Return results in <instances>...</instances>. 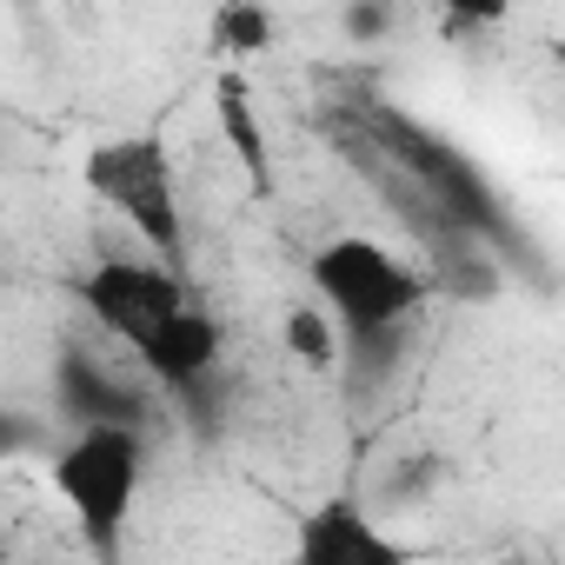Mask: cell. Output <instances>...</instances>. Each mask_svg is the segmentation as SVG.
Instances as JSON below:
<instances>
[{"instance_id":"52a82bcc","label":"cell","mask_w":565,"mask_h":565,"mask_svg":"<svg viewBox=\"0 0 565 565\" xmlns=\"http://www.w3.org/2000/svg\"><path fill=\"white\" fill-rule=\"evenodd\" d=\"M220 347H226V327L193 300L186 313H173L140 353H134V366L147 373V380H160V386H173V393H193L213 366H220Z\"/></svg>"},{"instance_id":"30bf717a","label":"cell","mask_w":565,"mask_h":565,"mask_svg":"<svg viewBox=\"0 0 565 565\" xmlns=\"http://www.w3.org/2000/svg\"><path fill=\"white\" fill-rule=\"evenodd\" d=\"M213 47L220 54H266L273 47V14L266 8H220L213 14Z\"/></svg>"},{"instance_id":"277c9868","label":"cell","mask_w":565,"mask_h":565,"mask_svg":"<svg viewBox=\"0 0 565 565\" xmlns=\"http://www.w3.org/2000/svg\"><path fill=\"white\" fill-rule=\"evenodd\" d=\"M74 300H81L87 320H94L100 333H114L127 353H140L173 313L193 307L186 279H180L173 266H160V259H100V266H87V273L74 279Z\"/></svg>"},{"instance_id":"ba28073f","label":"cell","mask_w":565,"mask_h":565,"mask_svg":"<svg viewBox=\"0 0 565 565\" xmlns=\"http://www.w3.org/2000/svg\"><path fill=\"white\" fill-rule=\"evenodd\" d=\"M213 114H220V140L233 147L246 186H253V193H273V153H266V127H259V107H253L246 74L226 67V74L213 81Z\"/></svg>"},{"instance_id":"3957f363","label":"cell","mask_w":565,"mask_h":565,"mask_svg":"<svg viewBox=\"0 0 565 565\" xmlns=\"http://www.w3.org/2000/svg\"><path fill=\"white\" fill-rule=\"evenodd\" d=\"M140 459L147 446L134 426H87L54 452V492L94 545H114L127 532L140 499Z\"/></svg>"},{"instance_id":"8992f818","label":"cell","mask_w":565,"mask_h":565,"mask_svg":"<svg viewBox=\"0 0 565 565\" xmlns=\"http://www.w3.org/2000/svg\"><path fill=\"white\" fill-rule=\"evenodd\" d=\"M54 399H61V413L74 419V433H87V426H134L140 433V419H147V393L140 386H127L114 366H100L94 353H61V366H54Z\"/></svg>"},{"instance_id":"8fae6325","label":"cell","mask_w":565,"mask_h":565,"mask_svg":"<svg viewBox=\"0 0 565 565\" xmlns=\"http://www.w3.org/2000/svg\"><path fill=\"white\" fill-rule=\"evenodd\" d=\"M393 28V8H347V34L353 41H380Z\"/></svg>"},{"instance_id":"7a4b0ae2","label":"cell","mask_w":565,"mask_h":565,"mask_svg":"<svg viewBox=\"0 0 565 565\" xmlns=\"http://www.w3.org/2000/svg\"><path fill=\"white\" fill-rule=\"evenodd\" d=\"M81 180L100 206H114L147 246L160 266H186V213H180V180H173V160L160 140L147 134H127V140H100L87 160H81Z\"/></svg>"},{"instance_id":"9c48e42d","label":"cell","mask_w":565,"mask_h":565,"mask_svg":"<svg viewBox=\"0 0 565 565\" xmlns=\"http://www.w3.org/2000/svg\"><path fill=\"white\" fill-rule=\"evenodd\" d=\"M340 347H347V333H340V320H333L327 307H294V313H287V353H294L300 366L327 373V366L340 360Z\"/></svg>"},{"instance_id":"5b68a950","label":"cell","mask_w":565,"mask_h":565,"mask_svg":"<svg viewBox=\"0 0 565 565\" xmlns=\"http://www.w3.org/2000/svg\"><path fill=\"white\" fill-rule=\"evenodd\" d=\"M294 565H419V545L393 539L360 499H320L294 532Z\"/></svg>"},{"instance_id":"6da1fadb","label":"cell","mask_w":565,"mask_h":565,"mask_svg":"<svg viewBox=\"0 0 565 565\" xmlns=\"http://www.w3.org/2000/svg\"><path fill=\"white\" fill-rule=\"evenodd\" d=\"M307 279H313L320 307L340 320V333H347L353 353L393 347L399 327H406V320L426 307V294H433V273L406 266L393 246H380V239H366V233L327 239V246L307 259Z\"/></svg>"}]
</instances>
